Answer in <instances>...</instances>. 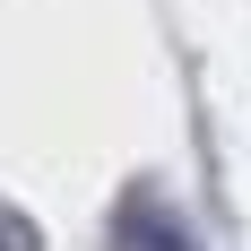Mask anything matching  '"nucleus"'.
Returning <instances> with one entry per match:
<instances>
[{
    "label": "nucleus",
    "instance_id": "1",
    "mask_svg": "<svg viewBox=\"0 0 251 251\" xmlns=\"http://www.w3.org/2000/svg\"><path fill=\"white\" fill-rule=\"evenodd\" d=\"M104 234H113V251H200V234L182 226V208L156 200V191H122Z\"/></svg>",
    "mask_w": 251,
    "mask_h": 251
}]
</instances>
